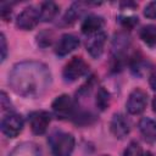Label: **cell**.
I'll use <instances>...</instances> for the list:
<instances>
[{
  "instance_id": "obj_1",
  "label": "cell",
  "mask_w": 156,
  "mask_h": 156,
  "mask_svg": "<svg viewBox=\"0 0 156 156\" xmlns=\"http://www.w3.org/2000/svg\"><path fill=\"white\" fill-rule=\"evenodd\" d=\"M51 84V73L46 65L38 61H23L16 63L9 74L11 89L24 98L43 95Z\"/></svg>"
},
{
  "instance_id": "obj_2",
  "label": "cell",
  "mask_w": 156,
  "mask_h": 156,
  "mask_svg": "<svg viewBox=\"0 0 156 156\" xmlns=\"http://www.w3.org/2000/svg\"><path fill=\"white\" fill-rule=\"evenodd\" d=\"M49 146L52 156H71L74 149V136L71 133L55 130L49 136Z\"/></svg>"
},
{
  "instance_id": "obj_3",
  "label": "cell",
  "mask_w": 156,
  "mask_h": 156,
  "mask_svg": "<svg viewBox=\"0 0 156 156\" xmlns=\"http://www.w3.org/2000/svg\"><path fill=\"white\" fill-rule=\"evenodd\" d=\"M51 107H52V111H54L55 116L60 119H68V118L74 119V117L78 112L76 102L67 94H62V95L57 96L52 101Z\"/></svg>"
},
{
  "instance_id": "obj_4",
  "label": "cell",
  "mask_w": 156,
  "mask_h": 156,
  "mask_svg": "<svg viewBox=\"0 0 156 156\" xmlns=\"http://www.w3.org/2000/svg\"><path fill=\"white\" fill-rule=\"evenodd\" d=\"M88 71H89V65L85 62V60L80 56H74L63 67L62 76L66 82L72 83L85 76Z\"/></svg>"
},
{
  "instance_id": "obj_5",
  "label": "cell",
  "mask_w": 156,
  "mask_h": 156,
  "mask_svg": "<svg viewBox=\"0 0 156 156\" xmlns=\"http://www.w3.org/2000/svg\"><path fill=\"white\" fill-rule=\"evenodd\" d=\"M23 126H24V121L22 116L11 112V113H7L5 117H2L0 127H1L2 134L12 139V138H16L22 132Z\"/></svg>"
},
{
  "instance_id": "obj_6",
  "label": "cell",
  "mask_w": 156,
  "mask_h": 156,
  "mask_svg": "<svg viewBox=\"0 0 156 156\" xmlns=\"http://www.w3.org/2000/svg\"><path fill=\"white\" fill-rule=\"evenodd\" d=\"M39 21H40L39 10H37L34 6H28L24 7L23 11L17 16L16 26L18 29L22 30H32L33 28L37 27Z\"/></svg>"
},
{
  "instance_id": "obj_7",
  "label": "cell",
  "mask_w": 156,
  "mask_h": 156,
  "mask_svg": "<svg viewBox=\"0 0 156 156\" xmlns=\"http://www.w3.org/2000/svg\"><path fill=\"white\" fill-rule=\"evenodd\" d=\"M147 105V94L140 88H135L128 96L126 102L127 111L130 115H139L141 113Z\"/></svg>"
},
{
  "instance_id": "obj_8",
  "label": "cell",
  "mask_w": 156,
  "mask_h": 156,
  "mask_svg": "<svg viewBox=\"0 0 156 156\" xmlns=\"http://www.w3.org/2000/svg\"><path fill=\"white\" fill-rule=\"evenodd\" d=\"M28 122L32 132L37 135H41L48 130L51 122V115L46 111H33L28 116Z\"/></svg>"
},
{
  "instance_id": "obj_9",
  "label": "cell",
  "mask_w": 156,
  "mask_h": 156,
  "mask_svg": "<svg viewBox=\"0 0 156 156\" xmlns=\"http://www.w3.org/2000/svg\"><path fill=\"white\" fill-rule=\"evenodd\" d=\"M106 39H107V35L104 30H100L98 33L88 35L85 48H87V51L89 52V55L91 57L99 58L102 55L104 49H105V44H106Z\"/></svg>"
},
{
  "instance_id": "obj_10",
  "label": "cell",
  "mask_w": 156,
  "mask_h": 156,
  "mask_svg": "<svg viewBox=\"0 0 156 156\" xmlns=\"http://www.w3.org/2000/svg\"><path fill=\"white\" fill-rule=\"evenodd\" d=\"M110 130L116 139H124L130 132V123L122 113H115L110 122Z\"/></svg>"
},
{
  "instance_id": "obj_11",
  "label": "cell",
  "mask_w": 156,
  "mask_h": 156,
  "mask_svg": "<svg viewBox=\"0 0 156 156\" xmlns=\"http://www.w3.org/2000/svg\"><path fill=\"white\" fill-rule=\"evenodd\" d=\"M79 46V39L72 33H65L56 43L55 52L58 56H66Z\"/></svg>"
},
{
  "instance_id": "obj_12",
  "label": "cell",
  "mask_w": 156,
  "mask_h": 156,
  "mask_svg": "<svg viewBox=\"0 0 156 156\" xmlns=\"http://www.w3.org/2000/svg\"><path fill=\"white\" fill-rule=\"evenodd\" d=\"M105 24V21L101 16L98 15H88L80 26V29L84 34L87 35H91L94 33H98L100 30H102V27Z\"/></svg>"
},
{
  "instance_id": "obj_13",
  "label": "cell",
  "mask_w": 156,
  "mask_h": 156,
  "mask_svg": "<svg viewBox=\"0 0 156 156\" xmlns=\"http://www.w3.org/2000/svg\"><path fill=\"white\" fill-rule=\"evenodd\" d=\"M139 132L146 143H156V121L149 117H143L139 122Z\"/></svg>"
},
{
  "instance_id": "obj_14",
  "label": "cell",
  "mask_w": 156,
  "mask_h": 156,
  "mask_svg": "<svg viewBox=\"0 0 156 156\" xmlns=\"http://www.w3.org/2000/svg\"><path fill=\"white\" fill-rule=\"evenodd\" d=\"M58 13V5L54 1H44L40 4L39 16L41 22H51Z\"/></svg>"
},
{
  "instance_id": "obj_15",
  "label": "cell",
  "mask_w": 156,
  "mask_h": 156,
  "mask_svg": "<svg viewBox=\"0 0 156 156\" xmlns=\"http://www.w3.org/2000/svg\"><path fill=\"white\" fill-rule=\"evenodd\" d=\"M9 156H41L40 149L34 143H22L17 145Z\"/></svg>"
},
{
  "instance_id": "obj_16",
  "label": "cell",
  "mask_w": 156,
  "mask_h": 156,
  "mask_svg": "<svg viewBox=\"0 0 156 156\" xmlns=\"http://www.w3.org/2000/svg\"><path fill=\"white\" fill-rule=\"evenodd\" d=\"M84 5H87V4H84V2H73L69 6V9L67 10V12L65 13L63 18H62L63 23L66 26L74 23L80 17V15H82V12L84 10Z\"/></svg>"
},
{
  "instance_id": "obj_17",
  "label": "cell",
  "mask_w": 156,
  "mask_h": 156,
  "mask_svg": "<svg viewBox=\"0 0 156 156\" xmlns=\"http://www.w3.org/2000/svg\"><path fill=\"white\" fill-rule=\"evenodd\" d=\"M139 37L146 45L155 48L156 46V26L146 24L141 27V29L139 30Z\"/></svg>"
},
{
  "instance_id": "obj_18",
  "label": "cell",
  "mask_w": 156,
  "mask_h": 156,
  "mask_svg": "<svg viewBox=\"0 0 156 156\" xmlns=\"http://www.w3.org/2000/svg\"><path fill=\"white\" fill-rule=\"evenodd\" d=\"M95 104H96V107L100 111H105L110 106V104H111V96H110V93L105 88H102V87L99 88V90L96 93Z\"/></svg>"
},
{
  "instance_id": "obj_19",
  "label": "cell",
  "mask_w": 156,
  "mask_h": 156,
  "mask_svg": "<svg viewBox=\"0 0 156 156\" xmlns=\"http://www.w3.org/2000/svg\"><path fill=\"white\" fill-rule=\"evenodd\" d=\"M147 66H149V63L145 62L143 60V57H138L136 56V57H133L132 61H130V69H132V72L135 76H139V77H141L146 72Z\"/></svg>"
},
{
  "instance_id": "obj_20",
  "label": "cell",
  "mask_w": 156,
  "mask_h": 156,
  "mask_svg": "<svg viewBox=\"0 0 156 156\" xmlns=\"http://www.w3.org/2000/svg\"><path fill=\"white\" fill-rule=\"evenodd\" d=\"M52 39H54V35L49 30H43L37 35V43L41 48H46V46L51 45L52 44Z\"/></svg>"
},
{
  "instance_id": "obj_21",
  "label": "cell",
  "mask_w": 156,
  "mask_h": 156,
  "mask_svg": "<svg viewBox=\"0 0 156 156\" xmlns=\"http://www.w3.org/2000/svg\"><path fill=\"white\" fill-rule=\"evenodd\" d=\"M118 22L124 29H133L139 23V18L135 16H119Z\"/></svg>"
},
{
  "instance_id": "obj_22",
  "label": "cell",
  "mask_w": 156,
  "mask_h": 156,
  "mask_svg": "<svg viewBox=\"0 0 156 156\" xmlns=\"http://www.w3.org/2000/svg\"><path fill=\"white\" fill-rule=\"evenodd\" d=\"M123 156H144L143 149L136 141H132L123 152Z\"/></svg>"
},
{
  "instance_id": "obj_23",
  "label": "cell",
  "mask_w": 156,
  "mask_h": 156,
  "mask_svg": "<svg viewBox=\"0 0 156 156\" xmlns=\"http://www.w3.org/2000/svg\"><path fill=\"white\" fill-rule=\"evenodd\" d=\"M144 16L150 20H156V1H151L144 7Z\"/></svg>"
},
{
  "instance_id": "obj_24",
  "label": "cell",
  "mask_w": 156,
  "mask_h": 156,
  "mask_svg": "<svg viewBox=\"0 0 156 156\" xmlns=\"http://www.w3.org/2000/svg\"><path fill=\"white\" fill-rule=\"evenodd\" d=\"M0 100H1V107H2V111H9V113H11L10 111L12 110V105H11V101H10V99L7 98V95H6L5 91H1Z\"/></svg>"
},
{
  "instance_id": "obj_25",
  "label": "cell",
  "mask_w": 156,
  "mask_h": 156,
  "mask_svg": "<svg viewBox=\"0 0 156 156\" xmlns=\"http://www.w3.org/2000/svg\"><path fill=\"white\" fill-rule=\"evenodd\" d=\"M0 43H1V62H4L7 55V43H6V38L4 34H1L0 37Z\"/></svg>"
},
{
  "instance_id": "obj_26",
  "label": "cell",
  "mask_w": 156,
  "mask_h": 156,
  "mask_svg": "<svg viewBox=\"0 0 156 156\" xmlns=\"http://www.w3.org/2000/svg\"><path fill=\"white\" fill-rule=\"evenodd\" d=\"M149 84L151 87V89L156 90V67L152 68L151 73H150V77H149Z\"/></svg>"
},
{
  "instance_id": "obj_27",
  "label": "cell",
  "mask_w": 156,
  "mask_h": 156,
  "mask_svg": "<svg viewBox=\"0 0 156 156\" xmlns=\"http://www.w3.org/2000/svg\"><path fill=\"white\" fill-rule=\"evenodd\" d=\"M152 110H154V112H156V95H155V98L152 100Z\"/></svg>"
},
{
  "instance_id": "obj_28",
  "label": "cell",
  "mask_w": 156,
  "mask_h": 156,
  "mask_svg": "<svg viewBox=\"0 0 156 156\" xmlns=\"http://www.w3.org/2000/svg\"><path fill=\"white\" fill-rule=\"evenodd\" d=\"M144 156H155V155H154L152 152H150V151H147V152H145V154H144Z\"/></svg>"
},
{
  "instance_id": "obj_29",
  "label": "cell",
  "mask_w": 156,
  "mask_h": 156,
  "mask_svg": "<svg viewBox=\"0 0 156 156\" xmlns=\"http://www.w3.org/2000/svg\"><path fill=\"white\" fill-rule=\"evenodd\" d=\"M102 156H110V155H102Z\"/></svg>"
}]
</instances>
